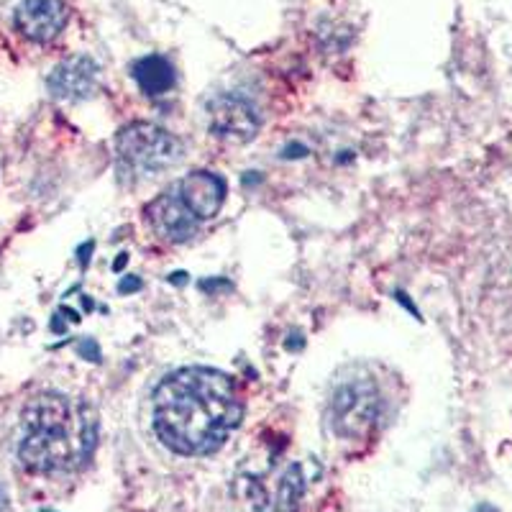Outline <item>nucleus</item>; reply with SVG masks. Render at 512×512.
Instances as JSON below:
<instances>
[{"mask_svg":"<svg viewBox=\"0 0 512 512\" xmlns=\"http://www.w3.org/2000/svg\"><path fill=\"white\" fill-rule=\"evenodd\" d=\"M241 400L218 369H177L154 392L152 420L159 441L180 456H208L241 423Z\"/></svg>","mask_w":512,"mask_h":512,"instance_id":"obj_1","label":"nucleus"},{"mask_svg":"<svg viewBox=\"0 0 512 512\" xmlns=\"http://www.w3.org/2000/svg\"><path fill=\"white\" fill-rule=\"evenodd\" d=\"M98 443V415L85 400L44 392L21 413L18 459L34 474H70L88 464Z\"/></svg>","mask_w":512,"mask_h":512,"instance_id":"obj_2","label":"nucleus"},{"mask_svg":"<svg viewBox=\"0 0 512 512\" xmlns=\"http://www.w3.org/2000/svg\"><path fill=\"white\" fill-rule=\"evenodd\" d=\"M180 152V141L154 123H131L116 139L118 169L126 177H157L175 167Z\"/></svg>","mask_w":512,"mask_h":512,"instance_id":"obj_3","label":"nucleus"},{"mask_svg":"<svg viewBox=\"0 0 512 512\" xmlns=\"http://www.w3.org/2000/svg\"><path fill=\"white\" fill-rule=\"evenodd\" d=\"M379 415V392L369 379L341 384L328 405L331 428L341 438H361L372 431Z\"/></svg>","mask_w":512,"mask_h":512,"instance_id":"obj_4","label":"nucleus"},{"mask_svg":"<svg viewBox=\"0 0 512 512\" xmlns=\"http://www.w3.org/2000/svg\"><path fill=\"white\" fill-rule=\"evenodd\" d=\"M259 113L241 95H216L208 103V128L228 144H246L259 131Z\"/></svg>","mask_w":512,"mask_h":512,"instance_id":"obj_5","label":"nucleus"},{"mask_svg":"<svg viewBox=\"0 0 512 512\" xmlns=\"http://www.w3.org/2000/svg\"><path fill=\"white\" fill-rule=\"evenodd\" d=\"M146 218H149L152 228L162 236V239L175 241V244L192 239L200 226L198 218L192 216L190 210L185 208V203L180 200L175 187L162 192L157 200H152V203L146 205Z\"/></svg>","mask_w":512,"mask_h":512,"instance_id":"obj_6","label":"nucleus"},{"mask_svg":"<svg viewBox=\"0 0 512 512\" xmlns=\"http://www.w3.org/2000/svg\"><path fill=\"white\" fill-rule=\"evenodd\" d=\"M70 11L62 0H24L16 11V29L36 44H47L64 29Z\"/></svg>","mask_w":512,"mask_h":512,"instance_id":"obj_7","label":"nucleus"},{"mask_svg":"<svg viewBox=\"0 0 512 512\" xmlns=\"http://www.w3.org/2000/svg\"><path fill=\"white\" fill-rule=\"evenodd\" d=\"M175 192L200 223L218 216L226 200V182L213 172H192L175 185Z\"/></svg>","mask_w":512,"mask_h":512,"instance_id":"obj_8","label":"nucleus"},{"mask_svg":"<svg viewBox=\"0 0 512 512\" xmlns=\"http://www.w3.org/2000/svg\"><path fill=\"white\" fill-rule=\"evenodd\" d=\"M47 85L59 100H85L98 85V67L88 57H72L49 75Z\"/></svg>","mask_w":512,"mask_h":512,"instance_id":"obj_9","label":"nucleus"},{"mask_svg":"<svg viewBox=\"0 0 512 512\" xmlns=\"http://www.w3.org/2000/svg\"><path fill=\"white\" fill-rule=\"evenodd\" d=\"M131 75L139 82V88L144 90L146 95H152V98L167 95L169 90L175 88V70H172V64L164 57H159V54L141 57L139 62L134 64Z\"/></svg>","mask_w":512,"mask_h":512,"instance_id":"obj_10","label":"nucleus"},{"mask_svg":"<svg viewBox=\"0 0 512 512\" xmlns=\"http://www.w3.org/2000/svg\"><path fill=\"white\" fill-rule=\"evenodd\" d=\"M118 290H121L123 295H126V292H139L141 290V280H136V277H128V280H121Z\"/></svg>","mask_w":512,"mask_h":512,"instance_id":"obj_11","label":"nucleus"},{"mask_svg":"<svg viewBox=\"0 0 512 512\" xmlns=\"http://www.w3.org/2000/svg\"><path fill=\"white\" fill-rule=\"evenodd\" d=\"M0 512H8V495L3 487H0Z\"/></svg>","mask_w":512,"mask_h":512,"instance_id":"obj_12","label":"nucleus"},{"mask_svg":"<svg viewBox=\"0 0 512 512\" xmlns=\"http://www.w3.org/2000/svg\"><path fill=\"white\" fill-rule=\"evenodd\" d=\"M169 282H175V285H185V274L182 272L172 274V277H169Z\"/></svg>","mask_w":512,"mask_h":512,"instance_id":"obj_13","label":"nucleus"},{"mask_svg":"<svg viewBox=\"0 0 512 512\" xmlns=\"http://www.w3.org/2000/svg\"><path fill=\"white\" fill-rule=\"evenodd\" d=\"M472 512H500V510H497V507H492V505H479V507H474Z\"/></svg>","mask_w":512,"mask_h":512,"instance_id":"obj_14","label":"nucleus"},{"mask_svg":"<svg viewBox=\"0 0 512 512\" xmlns=\"http://www.w3.org/2000/svg\"><path fill=\"white\" fill-rule=\"evenodd\" d=\"M126 259H128V254H121V259H118V262H116V272H121L123 264H126Z\"/></svg>","mask_w":512,"mask_h":512,"instance_id":"obj_15","label":"nucleus"}]
</instances>
